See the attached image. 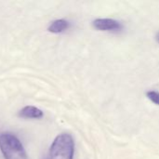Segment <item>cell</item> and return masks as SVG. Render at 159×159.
<instances>
[{
  "label": "cell",
  "instance_id": "1",
  "mask_svg": "<svg viewBox=\"0 0 159 159\" xmlns=\"http://www.w3.org/2000/svg\"><path fill=\"white\" fill-rule=\"evenodd\" d=\"M0 150L5 159H27L21 143L11 133L0 134Z\"/></svg>",
  "mask_w": 159,
  "mask_h": 159
},
{
  "label": "cell",
  "instance_id": "2",
  "mask_svg": "<svg viewBox=\"0 0 159 159\" xmlns=\"http://www.w3.org/2000/svg\"><path fill=\"white\" fill-rule=\"evenodd\" d=\"M75 153V142L68 133L58 135L53 141L49 156L50 159H73Z\"/></svg>",
  "mask_w": 159,
  "mask_h": 159
},
{
  "label": "cell",
  "instance_id": "3",
  "mask_svg": "<svg viewBox=\"0 0 159 159\" xmlns=\"http://www.w3.org/2000/svg\"><path fill=\"white\" fill-rule=\"evenodd\" d=\"M94 28L100 31H109V32H118L123 29V25L116 20L113 19H96L92 22Z\"/></svg>",
  "mask_w": 159,
  "mask_h": 159
},
{
  "label": "cell",
  "instance_id": "4",
  "mask_svg": "<svg viewBox=\"0 0 159 159\" xmlns=\"http://www.w3.org/2000/svg\"><path fill=\"white\" fill-rule=\"evenodd\" d=\"M19 116L23 117V118H34V119H38L43 117V112L34 107V106H25L23 107L20 112H19Z\"/></svg>",
  "mask_w": 159,
  "mask_h": 159
},
{
  "label": "cell",
  "instance_id": "5",
  "mask_svg": "<svg viewBox=\"0 0 159 159\" xmlns=\"http://www.w3.org/2000/svg\"><path fill=\"white\" fill-rule=\"evenodd\" d=\"M69 27V22L65 20H56L51 22V24L48 27V31L54 34H59L64 32Z\"/></svg>",
  "mask_w": 159,
  "mask_h": 159
},
{
  "label": "cell",
  "instance_id": "6",
  "mask_svg": "<svg viewBox=\"0 0 159 159\" xmlns=\"http://www.w3.org/2000/svg\"><path fill=\"white\" fill-rule=\"evenodd\" d=\"M146 96L147 98L152 101L154 103L159 105V92L157 91H154V90H150L146 93Z\"/></svg>",
  "mask_w": 159,
  "mask_h": 159
},
{
  "label": "cell",
  "instance_id": "7",
  "mask_svg": "<svg viewBox=\"0 0 159 159\" xmlns=\"http://www.w3.org/2000/svg\"><path fill=\"white\" fill-rule=\"evenodd\" d=\"M156 39H157V41L159 43V33L157 34V36H156Z\"/></svg>",
  "mask_w": 159,
  "mask_h": 159
}]
</instances>
